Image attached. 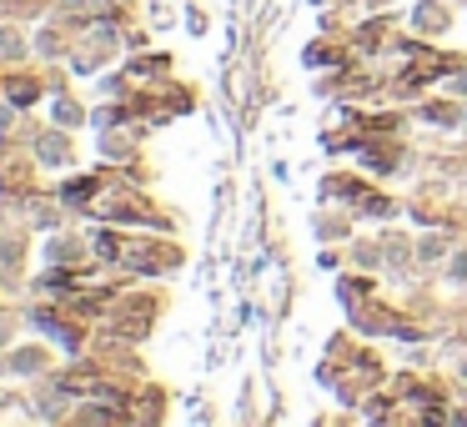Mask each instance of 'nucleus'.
<instances>
[{"mask_svg":"<svg viewBox=\"0 0 467 427\" xmlns=\"http://www.w3.org/2000/svg\"><path fill=\"white\" fill-rule=\"evenodd\" d=\"M81 116H86V111H81V106H76L66 91L56 96V121H61V126H81Z\"/></svg>","mask_w":467,"mask_h":427,"instance_id":"nucleus-5","label":"nucleus"},{"mask_svg":"<svg viewBox=\"0 0 467 427\" xmlns=\"http://www.w3.org/2000/svg\"><path fill=\"white\" fill-rule=\"evenodd\" d=\"M36 96H41L36 76H16V81H5V101H11V106H31Z\"/></svg>","mask_w":467,"mask_h":427,"instance_id":"nucleus-4","label":"nucleus"},{"mask_svg":"<svg viewBox=\"0 0 467 427\" xmlns=\"http://www.w3.org/2000/svg\"><path fill=\"white\" fill-rule=\"evenodd\" d=\"M36 156H41L46 166H66L71 161V141H66V136H41V141H36Z\"/></svg>","mask_w":467,"mask_h":427,"instance_id":"nucleus-2","label":"nucleus"},{"mask_svg":"<svg viewBox=\"0 0 467 427\" xmlns=\"http://www.w3.org/2000/svg\"><path fill=\"white\" fill-rule=\"evenodd\" d=\"M5 332H11V327H5V317H0V342H5Z\"/></svg>","mask_w":467,"mask_h":427,"instance_id":"nucleus-13","label":"nucleus"},{"mask_svg":"<svg viewBox=\"0 0 467 427\" xmlns=\"http://www.w3.org/2000/svg\"><path fill=\"white\" fill-rule=\"evenodd\" d=\"M462 116H467V111H462Z\"/></svg>","mask_w":467,"mask_h":427,"instance_id":"nucleus-14","label":"nucleus"},{"mask_svg":"<svg viewBox=\"0 0 467 427\" xmlns=\"http://www.w3.org/2000/svg\"><path fill=\"white\" fill-rule=\"evenodd\" d=\"M26 56H31V46H26V31L5 26V31H0V61H26Z\"/></svg>","mask_w":467,"mask_h":427,"instance_id":"nucleus-3","label":"nucleus"},{"mask_svg":"<svg viewBox=\"0 0 467 427\" xmlns=\"http://www.w3.org/2000/svg\"><path fill=\"white\" fill-rule=\"evenodd\" d=\"M422 256H427V262H437V256H442V236H432V242H422Z\"/></svg>","mask_w":467,"mask_h":427,"instance_id":"nucleus-10","label":"nucleus"},{"mask_svg":"<svg viewBox=\"0 0 467 427\" xmlns=\"http://www.w3.org/2000/svg\"><path fill=\"white\" fill-rule=\"evenodd\" d=\"M452 282H467V252L452 256Z\"/></svg>","mask_w":467,"mask_h":427,"instance_id":"nucleus-11","label":"nucleus"},{"mask_svg":"<svg viewBox=\"0 0 467 427\" xmlns=\"http://www.w3.org/2000/svg\"><path fill=\"white\" fill-rule=\"evenodd\" d=\"M452 96H462V101H467V71L452 76Z\"/></svg>","mask_w":467,"mask_h":427,"instance_id":"nucleus-12","label":"nucleus"},{"mask_svg":"<svg viewBox=\"0 0 467 427\" xmlns=\"http://www.w3.org/2000/svg\"><path fill=\"white\" fill-rule=\"evenodd\" d=\"M81 256V246L71 242V236H61V242H51V262H76Z\"/></svg>","mask_w":467,"mask_h":427,"instance_id":"nucleus-8","label":"nucleus"},{"mask_svg":"<svg viewBox=\"0 0 467 427\" xmlns=\"http://www.w3.org/2000/svg\"><path fill=\"white\" fill-rule=\"evenodd\" d=\"M46 367V352L41 347H21V352L5 357V372H21V377H36Z\"/></svg>","mask_w":467,"mask_h":427,"instance_id":"nucleus-1","label":"nucleus"},{"mask_svg":"<svg viewBox=\"0 0 467 427\" xmlns=\"http://www.w3.org/2000/svg\"><path fill=\"white\" fill-rule=\"evenodd\" d=\"M36 51H41V56H61V51H66V46H61V31H56V26H46V31L36 36Z\"/></svg>","mask_w":467,"mask_h":427,"instance_id":"nucleus-7","label":"nucleus"},{"mask_svg":"<svg viewBox=\"0 0 467 427\" xmlns=\"http://www.w3.org/2000/svg\"><path fill=\"white\" fill-rule=\"evenodd\" d=\"M422 116H432L437 126H457V116H462V111H457V106H422Z\"/></svg>","mask_w":467,"mask_h":427,"instance_id":"nucleus-9","label":"nucleus"},{"mask_svg":"<svg viewBox=\"0 0 467 427\" xmlns=\"http://www.w3.org/2000/svg\"><path fill=\"white\" fill-rule=\"evenodd\" d=\"M71 286H76V282H71L66 272H46V276H41V292H46V297H71Z\"/></svg>","mask_w":467,"mask_h":427,"instance_id":"nucleus-6","label":"nucleus"}]
</instances>
